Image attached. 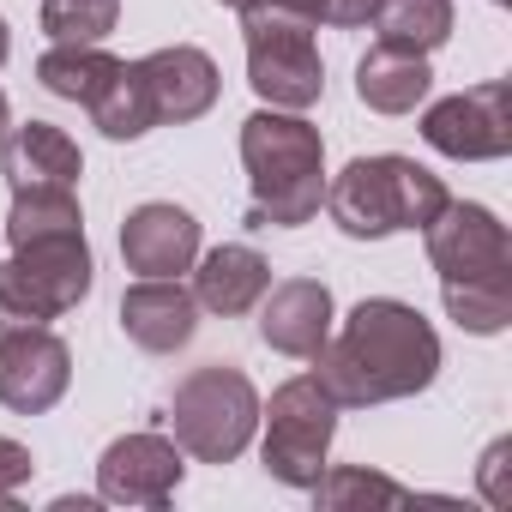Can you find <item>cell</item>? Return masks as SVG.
Instances as JSON below:
<instances>
[{
	"mask_svg": "<svg viewBox=\"0 0 512 512\" xmlns=\"http://www.w3.org/2000/svg\"><path fill=\"white\" fill-rule=\"evenodd\" d=\"M278 7L302 13L308 25H338V31H356V25H368V19H374L380 0H278Z\"/></svg>",
	"mask_w": 512,
	"mask_h": 512,
	"instance_id": "obj_26",
	"label": "cell"
},
{
	"mask_svg": "<svg viewBox=\"0 0 512 512\" xmlns=\"http://www.w3.org/2000/svg\"><path fill=\"white\" fill-rule=\"evenodd\" d=\"M0 139H7V91H0Z\"/></svg>",
	"mask_w": 512,
	"mask_h": 512,
	"instance_id": "obj_31",
	"label": "cell"
},
{
	"mask_svg": "<svg viewBox=\"0 0 512 512\" xmlns=\"http://www.w3.org/2000/svg\"><path fill=\"white\" fill-rule=\"evenodd\" d=\"M506 458H512V440H494V446L482 452V470H476V476H482L488 506H512V482H506V470H512V464H506Z\"/></svg>",
	"mask_w": 512,
	"mask_h": 512,
	"instance_id": "obj_28",
	"label": "cell"
},
{
	"mask_svg": "<svg viewBox=\"0 0 512 512\" xmlns=\"http://www.w3.org/2000/svg\"><path fill=\"white\" fill-rule=\"evenodd\" d=\"M73 386V350L49 326H0V404L43 416Z\"/></svg>",
	"mask_w": 512,
	"mask_h": 512,
	"instance_id": "obj_9",
	"label": "cell"
},
{
	"mask_svg": "<svg viewBox=\"0 0 512 512\" xmlns=\"http://www.w3.org/2000/svg\"><path fill=\"white\" fill-rule=\"evenodd\" d=\"M37 476V458H31V446H19V440H7L0 434V506H7L25 482Z\"/></svg>",
	"mask_w": 512,
	"mask_h": 512,
	"instance_id": "obj_27",
	"label": "cell"
},
{
	"mask_svg": "<svg viewBox=\"0 0 512 512\" xmlns=\"http://www.w3.org/2000/svg\"><path fill=\"white\" fill-rule=\"evenodd\" d=\"M260 338L266 350L278 356H296V362H314L320 344L332 338V290L320 278H290L278 290L260 296Z\"/></svg>",
	"mask_w": 512,
	"mask_h": 512,
	"instance_id": "obj_14",
	"label": "cell"
},
{
	"mask_svg": "<svg viewBox=\"0 0 512 512\" xmlns=\"http://www.w3.org/2000/svg\"><path fill=\"white\" fill-rule=\"evenodd\" d=\"M181 446L163 434H121L97 458V494L115 506H169L181 488Z\"/></svg>",
	"mask_w": 512,
	"mask_h": 512,
	"instance_id": "obj_11",
	"label": "cell"
},
{
	"mask_svg": "<svg viewBox=\"0 0 512 512\" xmlns=\"http://www.w3.org/2000/svg\"><path fill=\"white\" fill-rule=\"evenodd\" d=\"M368 25H374L380 43H392V49L434 55V49L452 37V0H380Z\"/></svg>",
	"mask_w": 512,
	"mask_h": 512,
	"instance_id": "obj_22",
	"label": "cell"
},
{
	"mask_svg": "<svg viewBox=\"0 0 512 512\" xmlns=\"http://www.w3.org/2000/svg\"><path fill=\"white\" fill-rule=\"evenodd\" d=\"M91 278L97 266H91L85 229L13 247V260L0 266V326H49L73 314L91 296Z\"/></svg>",
	"mask_w": 512,
	"mask_h": 512,
	"instance_id": "obj_6",
	"label": "cell"
},
{
	"mask_svg": "<svg viewBox=\"0 0 512 512\" xmlns=\"http://www.w3.org/2000/svg\"><path fill=\"white\" fill-rule=\"evenodd\" d=\"M422 139L452 157V163H494L512 151V85L506 79H488V85H470L458 97H440L428 115H422Z\"/></svg>",
	"mask_w": 512,
	"mask_h": 512,
	"instance_id": "obj_8",
	"label": "cell"
},
{
	"mask_svg": "<svg viewBox=\"0 0 512 512\" xmlns=\"http://www.w3.org/2000/svg\"><path fill=\"white\" fill-rule=\"evenodd\" d=\"M0 169H7L13 193L19 187H79L85 157L55 121H25V127H7V139H0Z\"/></svg>",
	"mask_w": 512,
	"mask_h": 512,
	"instance_id": "obj_16",
	"label": "cell"
},
{
	"mask_svg": "<svg viewBox=\"0 0 512 512\" xmlns=\"http://www.w3.org/2000/svg\"><path fill=\"white\" fill-rule=\"evenodd\" d=\"M7 55H13V31H7V19H0V67H7Z\"/></svg>",
	"mask_w": 512,
	"mask_h": 512,
	"instance_id": "obj_29",
	"label": "cell"
},
{
	"mask_svg": "<svg viewBox=\"0 0 512 512\" xmlns=\"http://www.w3.org/2000/svg\"><path fill=\"white\" fill-rule=\"evenodd\" d=\"M217 7H235V13H247V7H260V0H217Z\"/></svg>",
	"mask_w": 512,
	"mask_h": 512,
	"instance_id": "obj_30",
	"label": "cell"
},
{
	"mask_svg": "<svg viewBox=\"0 0 512 512\" xmlns=\"http://www.w3.org/2000/svg\"><path fill=\"white\" fill-rule=\"evenodd\" d=\"M320 25H308L302 13L260 0L241 13V37H247V85L260 91L272 109H314L326 97V67H320Z\"/></svg>",
	"mask_w": 512,
	"mask_h": 512,
	"instance_id": "obj_5",
	"label": "cell"
},
{
	"mask_svg": "<svg viewBox=\"0 0 512 512\" xmlns=\"http://www.w3.org/2000/svg\"><path fill=\"white\" fill-rule=\"evenodd\" d=\"M85 109H91V121H97L103 139H145L157 127V109H151V91H145L139 61H115V73L103 79V91Z\"/></svg>",
	"mask_w": 512,
	"mask_h": 512,
	"instance_id": "obj_19",
	"label": "cell"
},
{
	"mask_svg": "<svg viewBox=\"0 0 512 512\" xmlns=\"http://www.w3.org/2000/svg\"><path fill=\"white\" fill-rule=\"evenodd\" d=\"M169 428L175 446L199 464H235L260 428V392L253 380L229 362H205L193 368L175 392H169Z\"/></svg>",
	"mask_w": 512,
	"mask_h": 512,
	"instance_id": "obj_4",
	"label": "cell"
},
{
	"mask_svg": "<svg viewBox=\"0 0 512 512\" xmlns=\"http://www.w3.org/2000/svg\"><path fill=\"white\" fill-rule=\"evenodd\" d=\"M266 290H272V266L253 247H241V241L211 247L205 260H199V272H193V302L211 308V314H223V320L260 308Z\"/></svg>",
	"mask_w": 512,
	"mask_h": 512,
	"instance_id": "obj_17",
	"label": "cell"
},
{
	"mask_svg": "<svg viewBox=\"0 0 512 512\" xmlns=\"http://www.w3.org/2000/svg\"><path fill=\"white\" fill-rule=\"evenodd\" d=\"M260 416H266V446H260L266 476H278L284 488H314L338 434V404L326 398V386L314 374H296L272 392Z\"/></svg>",
	"mask_w": 512,
	"mask_h": 512,
	"instance_id": "obj_7",
	"label": "cell"
},
{
	"mask_svg": "<svg viewBox=\"0 0 512 512\" xmlns=\"http://www.w3.org/2000/svg\"><path fill=\"white\" fill-rule=\"evenodd\" d=\"M422 235H428V260H434L440 284H452V278L512 272V241H506V223H500L488 205L446 199V205H440V217H434Z\"/></svg>",
	"mask_w": 512,
	"mask_h": 512,
	"instance_id": "obj_10",
	"label": "cell"
},
{
	"mask_svg": "<svg viewBox=\"0 0 512 512\" xmlns=\"http://www.w3.org/2000/svg\"><path fill=\"white\" fill-rule=\"evenodd\" d=\"M79 229H85V211H79L73 187H19L13 193V211H7V241L13 247L49 241V235H79Z\"/></svg>",
	"mask_w": 512,
	"mask_h": 512,
	"instance_id": "obj_20",
	"label": "cell"
},
{
	"mask_svg": "<svg viewBox=\"0 0 512 512\" xmlns=\"http://www.w3.org/2000/svg\"><path fill=\"white\" fill-rule=\"evenodd\" d=\"M494 7H506V0H494Z\"/></svg>",
	"mask_w": 512,
	"mask_h": 512,
	"instance_id": "obj_32",
	"label": "cell"
},
{
	"mask_svg": "<svg viewBox=\"0 0 512 512\" xmlns=\"http://www.w3.org/2000/svg\"><path fill=\"white\" fill-rule=\"evenodd\" d=\"M446 181L434 169H422L416 157H350L332 181H326V211L344 235L356 241H380L398 229H428L446 205Z\"/></svg>",
	"mask_w": 512,
	"mask_h": 512,
	"instance_id": "obj_3",
	"label": "cell"
},
{
	"mask_svg": "<svg viewBox=\"0 0 512 512\" xmlns=\"http://www.w3.org/2000/svg\"><path fill=\"white\" fill-rule=\"evenodd\" d=\"M145 73V91H151V109H157V127H181V121H199L211 103H217V61L193 43H169V49H151L139 61Z\"/></svg>",
	"mask_w": 512,
	"mask_h": 512,
	"instance_id": "obj_13",
	"label": "cell"
},
{
	"mask_svg": "<svg viewBox=\"0 0 512 512\" xmlns=\"http://www.w3.org/2000/svg\"><path fill=\"white\" fill-rule=\"evenodd\" d=\"M428 85H434V73H428V55H416V49L374 43L356 67V97L374 115H410L428 97Z\"/></svg>",
	"mask_w": 512,
	"mask_h": 512,
	"instance_id": "obj_18",
	"label": "cell"
},
{
	"mask_svg": "<svg viewBox=\"0 0 512 512\" xmlns=\"http://www.w3.org/2000/svg\"><path fill=\"white\" fill-rule=\"evenodd\" d=\"M314 362H320L314 380L326 386V398L338 410H362V404H392V398L428 392L440 374V338L410 302L368 296L350 308L344 332L320 344Z\"/></svg>",
	"mask_w": 512,
	"mask_h": 512,
	"instance_id": "obj_1",
	"label": "cell"
},
{
	"mask_svg": "<svg viewBox=\"0 0 512 512\" xmlns=\"http://www.w3.org/2000/svg\"><path fill=\"white\" fill-rule=\"evenodd\" d=\"M121 25V0H43V31L55 43H103Z\"/></svg>",
	"mask_w": 512,
	"mask_h": 512,
	"instance_id": "obj_25",
	"label": "cell"
},
{
	"mask_svg": "<svg viewBox=\"0 0 512 512\" xmlns=\"http://www.w3.org/2000/svg\"><path fill=\"white\" fill-rule=\"evenodd\" d=\"M121 332L151 350V356H169L181 344H193L199 332V302L193 290H181L175 278H139L127 296H121Z\"/></svg>",
	"mask_w": 512,
	"mask_h": 512,
	"instance_id": "obj_15",
	"label": "cell"
},
{
	"mask_svg": "<svg viewBox=\"0 0 512 512\" xmlns=\"http://www.w3.org/2000/svg\"><path fill=\"white\" fill-rule=\"evenodd\" d=\"M247 163V223L253 229H296L326 199V139L296 109H260L241 121Z\"/></svg>",
	"mask_w": 512,
	"mask_h": 512,
	"instance_id": "obj_2",
	"label": "cell"
},
{
	"mask_svg": "<svg viewBox=\"0 0 512 512\" xmlns=\"http://www.w3.org/2000/svg\"><path fill=\"white\" fill-rule=\"evenodd\" d=\"M109 73H115V55H103L97 43H55V49L37 61L43 91L67 97V103H91V97L103 91Z\"/></svg>",
	"mask_w": 512,
	"mask_h": 512,
	"instance_id": "obj_23",
	"label": "cell"
},
{
	"mask_svg": "<svg viewBox=\"0 0 512 512\" xmlns=\"http://www.w3.org/2000/svg\"><path fill=\"white\" fill-rule=\"evenodd\" d=\"M121 260L139 278H181V272H193V260H199V217L169 205V199H151V205L127 211Z\"/></svg>",
	"mask_w": 512,
	"mask_h": 512,
	"instance_id": "obj_12",
	"label": "cell"
},
{
	"mask_svg": "<svg viewBox=\"0 0 512 512\" xmlns=\"http://www.w3.org/2000/svg\"><path fill=\"white\" fill-rule=\"evenodd\" d=\"M440 302H446V314H452L464 332L494 338V332H506V326H512V272L452 278V284H440Z\"/></svg>",
	"mask_w": 512,
	"mask_h": 512,
	"instance_id": "obj_21",
	"label": "cell"
},
{
	"mask_svg": "<svg viewBox=\"0 0 512 512\" xmlns=\"http://www.w3.org/2000/svg\"><path fill=\"white\" fill-rule=\"evenodd\" d=\"M308 494H314L320 506H332V512H350V506H404V500H410L404 482H392V476H380V470H368V464H338V470L326 464Z\"/></svg>",
	"mask_w": 512,
	"mask_h": 512,
	"instance_id": "obj_24",
	"label": "cell"
}]
</instances>
